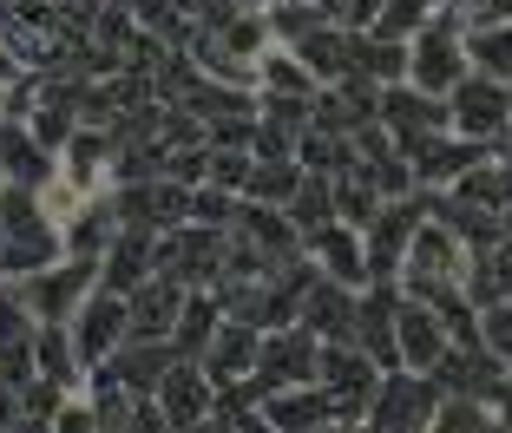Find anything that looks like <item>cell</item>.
<instances>
[{
  "label": "cell",
  "instance_id": "obj_1",
  "mask_svg": "<svg viewBox=\"0 0 512 433\" xmlns=\"http://www.w3.org/2000/svg\"><path fill=\"white\" fill-rule=\"evenodd\" d=\"M316 381L335 401V427H368V401H375V388H381V368L368 361L362 342H322Z\"/></svg>",
  "mask_w": 512,
  "mask_h": 433
},
{
  "label": "cell",
  "instance_id": "obj_2",
  "mask_svg": "<svg viewBox=\"0 0 512 433\" xmlns=\"http://www.w3.org/2000/svg\"><path fill=\"white\" fill-rule=\"evenodd\" d=\"M434 407H440V381L427 368H388L381 388H375V401H368V427L375 433L434 427Z\"/></svg>",
  "mask_w": 512,
  "mask_h": 433
},
{
  "label": "cell",
  "instance_id": "obj_3",
  "mask_svg": "<svg viewBox=\"0 0 512 433\" xmlns=\"http://www.w3.org/2000/svg\"><path fill=\"white\" fill-rule=\"evenodd\" d=\"M224 243H230V230L184 217V224L158 230V269H165V276H178L184 289H211L217 269H224Z\"/></svg>",
  "mask_w": 512,
  "mask_h": 433
},
{
  "label": "cell",
  "instance_id": "obj_4",
  "mask_svg": "<svg viewBox=\"0 0 512 433\" xmlns=\"http://www.w3.org/2000/svg\"><path fill=\"white\" fill-rule=\"evenodd\" d=\"M447 105H453V132L480 138V145H493V151H499V138L512 132V86H506V79L467 73L460 86L447 92Z\"/></svg>",
  "mask_w": 512,
  "mask_h": 433
},
{
  "label": "cell",
  "instance_id": "obj_5",
  "mask_svg": "<svg viewBox=\"0 0 512 433\" xmlns=\"http://www.w3.org/2000/svg\"><path fill=\"white\" fill-rule=\"evenodd\" d=\"M66 329H73L79 361H86V368H99V361H112V355H119V342L132 335V302H125L119 289L99 283V289H92V296L73 309V322H66Z\"/></svg>",
  "mask_w": 512,
  "mask_h": 433
},
{
  "label": "cell",
  "instance_id": "obj_6",
  "mask_svg": "<svg viewBox=\"0 0 512 433\" xmlns=\"http://www.w3.org/2000/svg\"><path fill=\"white\" fill-rule=\"evenodd\" d=\"M92 289H99V263H92V256H60V263H46L40 276H27L20 296H27V309L40 315V322H73V309Z\"/></svg>",
  "mask_w": 512,
  "mask_h": 433
},
{
  "label": "cell",
  "instance_id": "obj_7",
  "mask_svg": "<svg viewBox=\"0 0 512 433\" xmlns=\"http://www.w3.org/2000/svg\"><path fill=\"white\" fill-rule=\"evenodd\" d=\"M316 361H322V335L309 329V322H283V329H263L256 381H263V394L296 388V381H316Z\"/></svg>",
  "mask_w": 512,
  "mask_h": 433
},
{
  "label": "cell",
  "instance_id": "obj_8",
  "mask_svg": "<svg viewBox=\"0 0 512 433\" xmlns=\"http://www.w3.org/2000/svg\"><path fill=\"white\" fill-rule=\"evenodd\" d=\"M407 151V165H414V184L421 191H447L453 178L467 165H480V158H493V145H480V138H467V132H427V138H414V145H401Z\"/></svg>",
  "mask_w": 512,
  "mask_h": 433
},
{
  "label": "cell",
  "instance_id": "obj_9",
  "mask_svg": "<svg viewBox=\"0 0 512 433\" xmlns=\"http://www.w3.org/2000/svg\"><path fill=\"white\" fill-rule=\"evenodd\" d=\"M112 204H119V224H145V230H171V224H184L191 217V184H178V178H132V184H119L112 191Z\"/></svg>",
  "mask_w": 512,
  "mask_h": 433
},
{
  "label": "cell",
  "instance_id": "obj_10",
  "mask_svg": "<svg viewBox=\"0 0 512 433\" xmlns=\"http://www.w3.org/2000/svg\"><path fill=\"white\" fill-rule=\"evenodd\" d=\"M302 256H309L322 276H335V283L368 289V237L355 224H342V217H329V224L309 230V237H302Z\"/></svg>",
  "mask_w": 512,
  "mask_h": 433
},
{
  "label": "cell",
  "instance_id": "obj_11",
  "mask_svg": "<svg viewBox=\"0 0 512 433\" xmlns=\"http://www.w3.org/2000/svg\"><path fill=\"white\" fill-rule=\"evenodd\" d=\"M381 125L394 132V145H414L427 132H447L453 125V105L440 92H421V86H381Z\"/></svg>",
  "mask_w": 512,
  "mask_h": 433
},
{
  "label": "cell",
  "instance_id": "obj_12",
  "mask_svg": "<svg viewBox=\"0 0 512 433\" xmlns=\"http://www.w3.org/2000/svg\"><path fill=\"white\" fill-rule=\"evenodd\" d=\"M394 342H401V368H427L434 374V361L453 348V335H447V322H440L434 302L401 296L394 302Z\"/></svg>",
  "mask_w": 512,
  "mask_h": 433
},
{
  "label": "cell",
  "instance_id": "obj_13",
  "mask_svg": "<svg viewBox=\"0 0 512 433\" xmlns=\"http://www.w3.org/2000/svg\"><path fill=\"white\" fill-rule=\"evenodd\" d=\"M151 394H158V407H165V427H204V420H211L217 381L204 374V361L178 355V361H171V374H165Z\"/></svg>",
  "mask_w": 512,
  "mask_h": 433
},
{
  "label": "cell",
  "instance_id": "obj_14",
  "mask_svg": "<svg viewBox=\"0 0 512 433\" xmlns=\"http://www.w3.org/2000/svg\"><path fill=\"white\" fill-rule=\"evenodd\" d=\"M263 427H276V433H322V427H335L329 388H322V381L270 388V394H263Z\"/></svg>",
  "mask_w": 512,
  "mask_h": 433
},
{
  "label": "cell",
  "instance_id": "obj_15",
  "mask_svg": "<svg viewBox=\"0 0 512 433\" xmlns=\"http://www.w3.org/2000/svg\"><path fill=\"white\" fill-rule=\"evenodd\" d=\"M184 296L191 289L178 283V276H165V269H151L145 283L132 289V335L138 342H171V329H178V309H184Z\"/></svg>",
  "mask_w": 512,
  "mask_h": 433
},
{
  "label": "cell",
  "instance_id": "obj_16",
  "mask_svg": "<svg viewBox=\"0 0 512 433\" xmlns=\"http://www.w3.org/2000/svg\"><path fill=\"white\" fill-rule=\"evenodd\" d=\"M151 269H158V230L145 224H119V237L106 243V256H99V283L119 289V296H132L138 283H145Z\"/></svg>",
  "mask_w": 512,
  "mask_h": 433
},
{
  "label": "cell",
  "instance_id": "obj_17",
  "mask_svg": "<svg viewBox=\"0 0 512 433\" xmlns=\"http://www.w3.org/2000/svg\"><path fill=\"white\" fill-rule=\"evenodd\" d=\"M355 302H362V289H348V283H335V276H322V269H316L309 289H302L296 322H309L322 342H348V335H355Z\"/></svg>",
  "mask_w": 512,
  "mask_h": 433
},
{
  "label": "cell",
  "instance_id": "obj_18",
  "mask_svg": "<svg viewBox=\"0 0 512 433\" xmlns=\"http://www.w3.org/2000/svg\"><path fill=\"white\" fill-rule=\"evenodd\" d=\"M53 171H60V151H46L40 138H33L27 119H0V178H7V184H33V191H40Z\"/></svg>",
  "mask_w": 512,
  "mask_h": 433
},
{
  "label": "cell",
  "instance_id": "obj_19",
  "mask_svg": "<svg viewBox=\"0 0 512 433\" xmlns=\"http://www.w3.org/2000/svg\"><path fill=\"white\" fill-rule=\"evenodd\" d=\"M256 348H263V329L256 322H243V315H224L211 335V348H204V374L211 381H243V374H256Z\"/></svg>",
  "mask_w": 512,
  "mask_h": 433
},
{
  "label": "cell",
  "instance_id": "obj_20",
  "mask_svg": "<svg viewBox=\"0 0 512 433\" xmlns=\"http://www.w3.org/2000/svg\"><path fill=\"white\" fill-rule=\"evenodd\" d=\"M237 230L243 243H256V250H270L276 263H289V256H302V230L289 224V210L283 204H263V197H243L237 204Z\"/></svg>",
  "mask_w": 512,
  "mask_h": 433
},
{
  "label": "cell",
  "instance_id": "obj_21",
  "mask_svg": "<svg viewBox=\"0 0 512 433\" xmlns=\"http://www.w3.org/2000/svg\"><path fill=\"white\" fill-rule=\"evenodd\" d=\"M112 151H119V138H112L106 125H99V132H92V125H79V132L60 145V171L79 184V191L99 197V184L112 178Z\"/></svg>",
  "mask_w": 512,
  "mask_h": 433
},
{
  "label": "cell",
  "instance_id": "obj_22",
  "mask_svg": "<svg viewBox=\"0 0 512 433\" xmlns=\"http://www.w3.org/2000/svg\"><path fill=\"white\" fill-rule=\"evenodd\" d=\"M60 256H66L60 224L20 230V237H0V283H27V276H40V269H46V263H60Z\"/></svg>",
  "mask_w": 512,
  "mask_h": 433
},
{
  "label": "cell",
  "instance_id": "obj_23",
  "mask_svg": "<svg viewBox=\"0 0 512 433\" xmlns=\"http://www.w3.org/2000/svg\"><path fill=\"white\" fill-rule=\"evenodd\" d=\"M171 361H178V348H171V342H138V335H125L119 355H112L106 368L119 374L132 394H151V388H158V381L171 374Z\"/></svg>",
  "mask_w": 512,
  "mask_h": 433
},
{
  "label": "cell",
  "instance_id": "obj_24",
  "mask_svg": "<svg viewBox=\"0 0 512 433\" xmlns=\"http://www.w3.org/2000/svg\"><path fill=\"white\" fill-rule=\"evenodd\" d=\"M33 361H40V374H53L60 388H73V394L86 388V361H79L66 322H40V329H33Z\"/></svg>",
  "mask_w": 512,
  "mask_h": 433
},
{
  "label": "cell",
  "instance_id": "obj_25",
  "mask_svg": "<svg viewBox=\"0 0 512 433\" xmlns=\"http://www.w3.org/2000/svg\"><path fill=\"white\" fill-rule=\"evenodd\" d=\"M348 40H355V27H342V20H329V27H316L309 40H296V53H302V66L322 79V86H335V79L355 66V53H348Z\"/></svg>",
  "mask_w": 512,
  "mask_h": 433
},
{
  "label": "cell",
  "instance_id": "obj_26",
  "mask_svg": "<svg viewBox=\"0 0 512 433\" xmlns=\"http://www.w3.org/2000/svg\"><path fill=\"white\" fill-rule=\"evenodd\" d=\"M256 92H289V99H316L322 79L302 66L296 46H270L263 60H256Z\"/></svg>",
  "mask_w": 512,
  "mask_h": 433
},
{
  "label": "cell",
  "instance_id": "obj_27",
  "mask_svg": "<svg viewBox=\"0 0 512 433\" xmlns=\"http://www.w3.org/2000/svg\"><path fill=\"white\" fill-rule=\"evenodd\" d=\"M217 322H224V302H217L211 289H191V296H184V309H178V329H171V348L197 361L204 348H211Z\"/></svg>",
  "mask_w": 512,
  "mask_h": 433
},
{
  "label": "cell",
  "instance_id": "obj_28",
  "mask_svg": "<svg viewBox=\"0 0 512 433\" xmlns=\"http://www.w3.org/2000/svg\"><path fill=\"white\" fill-rule=\"evenodd\" d=\"M204 427H263V381L243 374V381H217L211 394V420Z\"/></svg>",
  "mask_w": 512,
  "mask_h": 433
},
{
  "label": "cell",
  "instance_id": "obj_29",
  "mask_svg": "<svg viewBox=\"0 0 512 433\" xmlns=\"http://www.w3.org/2000/svg\"><path fill=\"white\" fill-rule=\"evenodd\" d=\"M467 60H473V73L512 86V20H480V27H467Z\"/></svg>",
  "mask_w": 512,
  "mask_h": 433
},
{
  "label": "cell",
  "instance_id": "obj_30",
  "mask_svg": "<svg viewBox=\"0 0 512 433\" xmlns=\"http://www.w3.org/2000/svg\"><path fill=\"white\" fill-rule=\"evenodd\" d=\"M283 210H289V224L309 237L316 224H329V217H335V178H329V171H302L296 197H289Z\"/></svg>",
  "mask_w": 512,
  "mask_h": 433
},
{
  "label": "cell",
  "instance_id": "obj_31",
  "mask_svg": "<svg viewBox=\"0 0 512 433\" xmlns=\"http://www.w3.org/2000/svg\"><path fill=\"white\" fill-rule=\"evenodd\" d=\"M302 184V158H256L250 178H243V197H263V204H289Z\"/></svg>",
  "mask_w": 512,
  "mask_h": 433
},
{
  "label": "cell",
  "instance_id": "obj_32",
  "mask_svg": "<svg viewBox=\"0 0 512 433\" xmlns=\"http://www.w3.org/2000/svg\"><path fill=\"white\" fill-rule=\"evenodd\" d=\"M486 427H499V420H493V401H480V394H440L434 433H486Z\"/></svg>",
  "mask_w": 512,
  "mask_h": 433
},
{
  "label": "cell",
  "instance_id": "obj_33",
  "mask_svg": "<svg viewBox=\"0 0 512 433\" xmlns=\"http://www.w3.org/2000/svg\"><path fill=\"white\" fill-rule=\"evenodd\" d=\"M388 204V197L375 191V184L362 178V171H342V178H335V217H342V224H355V230H368L375 224V210Z\"/></svg>",
  "mask_w": 512,
  "mask_h": 433
},
{
  "label": "cell",
  "instance_id": "obj_34",
  "mask_svg": "<svg viewBox=\"0 0 512 433\" xmlns=\"http://www.w3.org/2000/svg\"><path fill=\"white\" fill-rule=\"evenodd\" d=\"M335 14H322L316 0H276L270 7V33H276V46H296V40H309L316 27H329Z\"/></svg>",
  "mask_w": 512,
  "mask_h": 433
},
{
  "label": "cell",
  "instance_id": "obj_35",
  "mask_svg": "<svg viewBox=\"0 0 512 433\" xmlns=\"http://www.w3.org/2000/svg\"><path fill=\"white\" fill-rule=\"evenodd\" d=\"M434 7H440V0H388V7H381V20H375L368 33H388V40H414V33L434 20Z\"/></svg>",
  "mask_w": 512,
  "mask_h": 433
},
{
  "label": "cell",
  "instance_id": "obj_36",
  "mask_svg": "<svg viewBox=\"0 0 512 433\" xmlns=\"http://www.w3.org/2000/svg\"><path fill=\"white\" fill-rule=\"evenodd\" d=\"M66 394H73V388H60L53 374H33L27 388H20V407H27V427H53V414L66 407Z\"/></svg>",
  "mask_w": 512,
  "mask_h": 433
},
{
  "label": "cell",
  "instance_id": "obj_37",
  "mask_svg": "<svg viewBox=\"0 0 512 433\" xmlns=\"http://www.w3.org/2000/svg\"><path fill=\"white\" fill-rule=\"evenodd\" d=\"M237 204H243V197L224 191V184H191V217H197V224L230 230V224H237Z\"/></svg>",
  "mask_w": 512,
  "mask_h": 433
},
{
  "label": "cell",
  "instance_id": "obj_38",
  "mask_svg": "<svg viewBox=\"0 0 512 433\" xmlns=\"http://www.w3.org/2000/svg\"><path fill=\"white\" fill-rule=\"evenodd\" d=\"M480 342L512 368V302H486L480 309Z\"/></svg>",
  "mask_w": 512,
  "mask_h": 433
},
{
  "label": "cell",
  "instance_id": "obj_39",
  "mask_svg": "<svg viewBox=\"0 0 512 433\" xmlns=\"http://www.w3.org/2000/svg\"><path fill=\"white\" fill-rule=\"evenodd\" d=\"M33 374H40V361H33V342L0 348V381H7V388H27Z\"/></svg>",
  "mask_w": 512,
  "mask_h": 433
},
{
  "label": "cell",
  "instance_id": "obj_40",
  "mask_svg": "<svg viewBox=\"0 0 512 433\" xmlns=\"http://www.w3.org/2000/svg\"><path fill=\"white\" fill-rule=\"evenodd\" d=\"M53 427H66V433H92V427H99V414H92V401H79V394H66V407L53 414Z\"/></svg>",
  "mask_w": 512,
  "mask_h": 433
},
{
  "label": "cell",
  "instance_id": "obj_41",
  "mask_svg": "<svg viewBox=\"0 0 512 433\" xmlns=\"http://www.w3.org/2000/svg\"><path fill=\"white\" fill-rule=\"evenodd\" d=\"M388 0H342V27H375Z\"/></svg>",
  "mask_w": 512,
  "mask_h": 433
},
{
  "label": "cell",
  "instance_id": "obj_42",
  "mask_svg": "<svg viewBox=\"0 0 512 433\" xmlns=\"http://www.w3.org/2000/svg\"><path fill=\"white\" fill-rule=\"evenodd\" d=\"M493 420H499V427H512V368L499 374V388H493Z\"/></svg>",
  "mask_w": 512,
  "mask_h": 433
},
{
  "label": "cell",
  "instance_id": "obj_43",
  "mask_svg": "<svg viewBox=\"0 0 512 433\" xmlns=\"http://www.w3.org/2000/svg\"><path fill=\"white\" fill-rule=\"evenodd\" d=\"M237 7H256V14H270V7H276V0H237Z\"/></svg>",
  "mask_w": 512,
  "mask_h": 433
},
{
  "label": "cell",
  "instance_id": "obj_44",
  "mask_svg": "<svg viewBox=\"0 0 512 433\" xmlns=\"http://www.w3.org/2000/svg\"><path fill=\"white\" fill-rule=\"evenodd\" d=\"M316 7H322V14H335V20H342V0H316Z\"/></svg>",
  "mask_w": 512,
  "mask_h": 433
},
{
  "label": "cell",
  "instance_id": "obj_45",
  "mask_svg": "<svg viewBox=\"0 0 512 433\" xmlns=\"http://www.w3.org/2000/svg\"><path fill=\"white\" fill-rule=\"evenodd\" d=\"M499 158H512V132H506V138H499Z\"/></svg>",
  "mask_w": 512,
  "mask_h": 433
},
{
  "label": "cell",
  "instance_id": "obj_46",
  "mask_svg": "<svg viewBox=\"0 0 512 433\" xmlns=\"http://www.w3.org/2000/svg\"><path fill=\"white\" fill-rule=\"evenodd\" d=\"M0 7H14V0H0Z\"/></svg>",
  "mask_w": 512,
  "mask_h": 433
},
{
  "label": "cell",
  "instance_id": "obj_47",
  "mask_svg": "<svg viewBox=\"0 0 512 433\" xmlns=\"http://www.w3.org/2000/svg\"><path fill=\"white\" fill-rule=\"evenodd\" d=\"M0 237H7V230H0Z\"/></svg>",
  "mask_w": 512,
  "mask_h": 433
},
{
  "label": "cell",
  "instance_id": "obj_48",
  "mask_svg": "<svg viewBox=\"0 0 512 433\" xmlns=\"http://www.w3.org/2000/svg\"><path fill=\"white\" fill-rule=\"evenodd\" d=\"M0 184H7V178H0Z\"/></svg>",
  "mask_w": 512,
  "mask_h": 433
}]
</instances>
